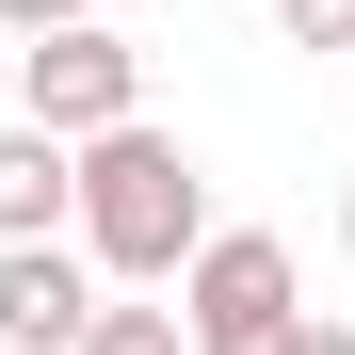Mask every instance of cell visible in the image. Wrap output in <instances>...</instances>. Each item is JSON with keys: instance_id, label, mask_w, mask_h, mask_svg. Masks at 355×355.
<instances>
[{"instance_id": "3957f363", "label": "cell", "mask_w": 355, "mask_h": 355, "mask_svg": "<svg viewBox=\"0 0 355 355\" xmlns=\"http://www.w3.org/2000/svg\"><path fill=\"white\" fill-rule=\"evenodd\" d=\"M17 113L81 146V130H113V113H146V49H130V33H97V17L17 33Z\"/></svg>"}, {"instance_id": "30bf717a", "label": "cell", "mask_w": 355, "mask_h": 355, "mask_svg": "<svg viewBox=\"0 0 355 355\" xmlns=\"http://www.w3.org/2000/svg\"><path fill=\"white\" fill-rule=\"evenodd\" d=\"M339 243H355V194H339Z\"/></svg>"}, {"instance_id": "ba28073f", "label": "cell", "mask_w": 355, "mask_h": 355, "mask_svg": "<svg viewBox=\"0 0 355 355\" xmlns=\"http://www.w3.org/2000/svg\"><path fill=\"white\" fill-rule=\"evenodd\" d=\"M275 355H355V323H307V307H291V339Z\"/></svg>"}, {"instance_id": "5b68a950", "label": "cell", "mask_w": 355, "mask_h": 355, "mask_svg": "<svg viewBox=\"0 0 355 355\" xmlns=\"http://www.w3.org/2000/svg\"><path fill=\"white\" fill-rule=\"evenodd\" d=\"M33 226H65V130H0V243H33Z\"/></svg>"}, {"instance_id": "8fae6325", "label": "cell", "mask_w": 355, "mask_h": 355, "mask_svg": "<svg viewBox=\"0 0 355 355\" xmlns=\"http://www.w3.org/2000/svg\"><path fill=\"white\" fill-rule=\"evenodd\" d=\"M0 355H17V339H0Z\"/></svg>"}, {"instance_id": "9c48e42d", "label": "cell", "mask_w": 355, "mask_h": 355, "mask_svg": "<svg viewBox=\"0 0 355 355\" xmlns=\"http://www.w3.org/2000/svg\"><path fill=\"white\" fill-rule=\"evenodd\" d=\"M49 17H81V0H0V33H49Z\"/></svg>"}, {"instance_id": "6da1fadb", "label": "cell", "mask_w": 355, "mask_h": 355, "mask_svg": "<svg viewBox=\"0 0 355 355\" xmlns=\"http://www.w3.org/2000/svg\"><path fill=\"white\" fill-rule=\"evenodd\" d=\"M65 226H81L130 291H162L178 259H194V226H210V178H194V146H178V130L113 113V130L65 146Z\"/></svg>"}, {"instance_id": "8992f818", "label": "cell", "mask_w": 355, "mask_h": 355, "mask_svg": "<svg viewBox=\"0 0 355 355\" xmlns=\"http://www.w3.org/2000/svg\"><path fill=\"white\" fill-rule=\"evenodd\" d=\"M65 355H194V339H178V307H146V291H130V307H113V291H97Z\"/></svg>"}, {"instance_id": "277c9868", "label": "cell", "mask_w": 355, "mask_h": 355, "mask_svg": "<svg viewBox=\"0 0 355 355\" xmlns=\"http://www.w3.org/2000/svg\"><path fill=\"white\" fill-rule=\"evenodd\" d=\"M81 307H97V275L65 259V226L0 243V339H17V355H65V339H81Z\"/></svg>"}, {"instance_id": "7a4b0ae2", "label": "cell", "mask_w": 355, "mask_h": 355, "mask_svg": "<svg viewBox=\"0 0 355 355\" xmlns=\"http://www.w3.org/2000/svg\"><path fill=\"white\" fill-rule=\"evenodd\" d=\"M291 243L275 226H194V259H178V339L194 355H275L291 339Z\"/></svg>"}, {"instance_id": "52a82bcc", "label": "cell", "mask_w": 355, "mask_h": 355, "mask_svg": "<svg viewBox=\"0 0 355 355\" xmlns=\"http://www.w3.org/2000/svg\"><path fill=\"white\" fill-rule=\"evenodd\" d=\"M291 17V49H355V0H275Z\"/></svg>"}]
</instances>
